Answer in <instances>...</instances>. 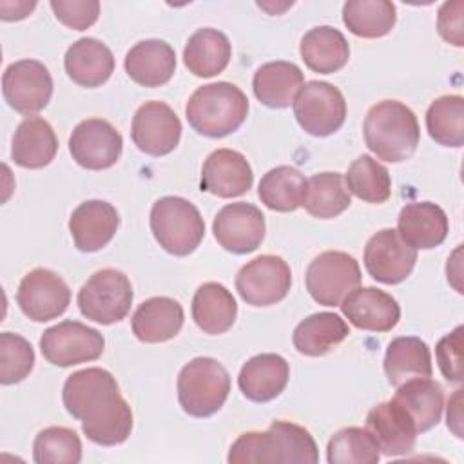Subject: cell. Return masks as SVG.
<instances>
[{
  "label": "cell",
  "instance_id": "32",
  "mask_svg": "<svg viewBox=\"0 0 464 464\" xmlns=\"http://www.w3.org/2000/svg\"><path fill=\"white\" fill-rule=\"evenodd\" d=\"M237 304L232 292L221 283H203L192 297V319L199 330L210 335L225 334L232 328Z\"/></svg>",
  "mask_w": 464,
  "mask_h": 464
},
{
  "label": "cell",
  "instance_id": "8",
  "mask_svg": "<svg viewBox=\"0 0 464 464\" xmlns=\"http://www.w3.org/2000/svg\"><path fill=\"white\" fill-rule=\"evenodd\" d=\"M306 290L323 306H339L359 286L361 268L353 256L341 250H326L315 256L304 274Z\"/></svg>",
  "mask_w": 464,
  "mask_h": 464
},
{
  "label": "cell",
  "instance_id": "31",
  "mask_svg": "<svg viewBox=\"0 0 464 464\" xmlns=\"http://www.w3.org/2000/svg\"><path fill=\"white\" fill-rule=\"evenodd\" d=\"M232 45L225 33L203 27L192 33L183 49L187 69L199 78H210L223 72L230 62Z\"/></svg>",
  "mask_w": 464,
  "mask_h": 464
},
{
  "label": "cell",
  "instance_id": "39",
  "mask_svg": "<svg viewBox=\"0 0 464 464\" xmlns=\"http://www.w3.org/2000/svg\"><path fill=\"white\" fill-rule=\"evenodd\" d=\"M348 192L366 203H384L392 196V178L388 169L368 154L359 156L344 176Z\"/></svg>",
  "mask_w": 464,
  "mask_h": 464
},
{
  "label": "cell",
  "instance_id": "14",
  "mask_svg": "<svg viewBox=\"0 0 464 464\" xmlns=\"http://www.w3.org/2000/svg\"><path fill=\"white\" fill-rule=\"evenodd\" d=\"M121 150V134L102 118L80 121L69 138V152L72 160L89 170H103L112 167L120 160Z\"/></svg>",
  "mask_w": 464,
  "mask_h": 464
},
{
  "label": "cell",
  "instance_id": "25",
  "mask_svg": "<svg viewBox=\"0 0 464 464\" xmlns=\"http://www.w3.org/2000/svg\"><path fill=\"white\" fill-rule=\"evenodd\" d=\"M123 65L129 78L138 85L160 87L176 71V53L163 40H143L127 51Z\"/></svg>",
  "mask_w": 464,
  "mask_h": 464
},
{
  "label": "cell",
  "instance_id": "40",
  "mask_svg": "<svg viewBox=\"0 0 464 464\" xmlns=\"http://www.w3.org/2000/svg\"><path fill=\"white\" fill-rule=\"evenodd\" d=\"M326 459L330 464H375L381 451L366 428L348 426L335 431L328 440Z\"/></svg>",
  "mask_w": 464,
  "mask_h": 464
},
{
  "label": "cell",
  "instance_id": "38",
  "mask_svg": "<svg viewBox=\"0 0 464 464\" xmlns=\"http://www.w3.org/2000/svg\"><path fill=\"white\" fill-rule=\"evenodd\" d=\"M426 129L439 145L462 147L464 98L460 94H446L433 100L426 112Z\"/></svg>",
  "mask_w": 464,
  "mask_h": 464
},
{
  "label": "cell",
  "instance_id": "3",
  "mask_svg": "<svg viewBox=\"0 0 464 464\" xmlns=\"http://www.w3.org/2000/svg\"><path fill=\"white\" fill-rule=\"evenodd\" d=\"M366 147L390 163L408 160L420 140L415 112L397 100H382L370 107L362 123Z\"/></svg>",
  "mask_w": 464,
  "mask_h": 464
},
{
  "label": "cell",
  "instance_id": "29",
  "mask_svg": "<svg viewBox=\"0 0 464 464\" xmlns=\"http://www.w3.org/2000/svg\"><path fill=\"white\" fill-rule=\"evenodd\" d=\"M393 401L404 408L415 430L422 433L439 424L444 408V390L430 377H415L397 386Z\"/></svg>",
  "mask_w": 464,
  "mask_h": 464
},
{
  "label": "cell",
  "instance_id": "36",
  "mask_svg": "<svg viewBox=\"0 0 464 464\" xmlns=\"http://www.w3.org/2000/svg\"><path fill=\"white\" fill-rule=\"evenodd\" d=\"M306 188L304 176L290 167L279 165L270 169L259 181L257 196L261 203L276 212H294L301 207Z\"/></svg>",
  "mask_w": 464,
  "mask_h": 464
},
{
  "label": "cell",
  "instance_id": "34",
  "mask_svg": "<svg viewBox=\"0 0 464 464\" xmlns=\"http://www.w3.org/2000/svg\"><path fill=\"white\" fill-rule=\"evenodd\" d=\"M382 364L388 382L395 388L415 377H431L433 372L430 346L413 335L395 337L386 348Z\"/></svg>",
  "mask_w": 464,
  "mask_h": 464
},
{
  "label": "cell",
  "instance_id": "4",
  "mask_svg": "<svg viewBox=\"0 0 464 464\" xmlns=\"http://www.w3.org/2000/svg\"><path fill=\"white\" fill-rule=\"evenodd\" d=\"M190 127L207 138H223L237 130L248 114V98L228 82L198 87L185 105Z\"/></svg>",
  "mask_w": 464,
  "mask_h": 464
},
{
  "label": "cell",
  "instance_id": "43",
  "mask_svg": "<svg viewBox=\"0 0 464 464\" xmlns=\"http://www.w3.org/2000/svg\"><path fill=\"white\" fill-rule=\"evenodd\" d=\"M49 5L56 20L74 31L89 29L100 14L98 0H51Z\"/></svg>",
  "mask_w": 464,
  "mask_h": 464
},
{
  "label": "cell",
  "instance_id": "37",
  "mask_svg": "<svg viewBox=\"0 0 464 464\" xmlns=\"http://www.w3.org/2000/svg\"><path fill=\"white\" fill-rule=\"evenodd\" d=\"M395 20V4L388 0H348L343 5L344 25L361 38H381L388 34Z\"/></svg>",
  "mask_w": 464,
  "mask_h": 464
},
{
  "label": "cell",
  "instance_id": "1",
  "mask_svg": "<svg viewBox=\"0 0 464 464\" xmlns=\"http://www.w3.org/2000/svg\"><path fill=\"white\" fill-rule=\"evenodd\" d=\"M62 401L69 415L82 420L83 435L100 446H116L132 431V411L116 379L103 368L78 370L67 377Z\"/></svg>",
  "mask_w": 464,
  "mask_h": 464
},
{
  "label": "cell",
  "instance_id": "18",
  "mask_svg": "<svg viewBox=\"0 0 464 464\" xmlns=\"http://www.w3.org/2000/svg\"><path fill=\"white\" fill-rule=\"evenodd\" d=\"M339 306L355 328L366 332H390L401 319L395 297L375 286L353 288Z\"/></svg>",
  "mask_w": 464,
  "mask_h": 464
},
{
  "label": "cell",
  "instance_id": "17",
  "mask_svg": "<svg viewBox=\"0 0 464 464\" xmlns=\"http://www.w3.org/2000/svg\"><path fill=\"white\" fill-rule=\"evenodd\" d=\"M212 232L225 250L248 254L254 252L265 237V216L252 203H228L216 214Z\"/></svg>",
  "mask_w": 464,
  "mask_h": 464
},
{
  "label": "cell",
  "instance_id": "23",
  "mask_svg": "<svg viewBox=\"0 0 464 464\" xmlns=\"http://www.w3.org/2000/svg\"><path fill=\"white\" fill-rule=\"evenodd\" d=\"M290 377V366L279 353H259L250 357L239 375L237 384L243 395L254 402H268L281 395Z\"/></svg>",
  "mask_w": 464,
  "mask_h": 464
},
{
  "label": "cell",
  "instance_id": "45",
  "mask_svg": "<svg viewBox=\"0 0 464 464\" xmlns=\"http://www.w3.org/2000/svg\"><path fill=\"white\" fill-rule=\"evenodd\" d=\"M462 7L464 4L460 0L455 2H444L439 9L437 14V29L439 34L453 44L455 47H462L464 45V38H462Z\"/></svg>",
  "mask_w": 464,
  "mask_h": 464
},
{
  "label": "cell",
  "instance_id": "16",
  "mask_svg": "<svg viewBox=\"0 0 464 464\" xmlns=\"http://www.w3.org/2000/svg\"><path fill=\"white\" fill-rule=\"evenodd\" d=\"M130 138L141 152L149 156H165L179 143L181 121L167 103L145 102L134 112Z\"/></svg>",
  "mask_w": 464,
  "mask_h": 464
},
{
  "label": "cell",
  "instance_id": "26",
  "mask_svg": "<svg viewBox=\"0 0 464 464\" xmlns=\"http://www.w3.org/2000/svg\"><path fill=\"white\" fill-rule=\"evenodd\" d=\"M67 76L87 89L105 83L114 71V56L111 49L96 38H80L65 53L63 58Z\"/></svg>",
  "mask_w": 464,
  "mask_h": 464
},
{
  "label": "cell",
  "instance_id": "24",
  "mask_svg": "<svg viewBox=\"0 0 464 464\" xmlns=\"http://www.w3.org/2000/svg\"><path fill=\"white\" fill-rule=\"evenodd\" d=\"M183 306L165 295L143 301L132 314V334L141 343H165L176 337L183 326Z\"/></svg>",
  "mask_w": 464,
  "mask_h": 464
},
{
  "label": "cell",
  "instance_id": "41",
  "mask_svg": "<svg viewBox=\"0 0 464 464\" xmlns=\"http://www.w3.org/2000/svg\"><path fill=\"white\" fill-rule=\"evenodd\" d=\"M33 459L38 464H78L82 460V440L71 428L49 426L36 435Z\"/></svg>",
  "mask_w": 464,
  "mask_h": 464
},
{
  "label": "cell",
  "instance_id": "30",
  "mask_svg": "<svg viewBox=\"0 0 464 464\" xmlns=\"http://www.w3.org/2000/svg\"><path fill=\"white\" fill-rule=\"evenodd\" d=\"M299 53L308 69L330 74L348 63L350 45L339 29L332 25H317L304 33L299 44Z\"/></svg>",
  "mask_w": 464,
  "mask_h": 464
},
{
  "label": "cell",
  "instance_id": "19",
  "mask_svg": "<svg viewBox=\"0 0 464 464\" xmlns=\"http://www.w3.org/2000/svg\"><path fill=\"white\" fill-rule=\"evenodd\" d=\"M366 430L375 439L379 451L388 457L410 453L419 435L410 415L393 399L379 402L368 411Z\"/></svg>",
  "mask_w": 464,
  "mask_h": 464
},
{
  "label": "cell",
  "instance_id": "27",
  "mask_svg": "<svg viewBox=\"0 0 464 464\" xmlns=\"http://www.w3.org/2000/svg\"><path fill=\"white\" fill-rule=\"evenodd\" d=\"M58 150V138L51 123L40 116H27L13 134L11 158L24 169L49 165Z\"/></svg>",
  "mask_w": 464,
  "mask_h": 464
},
{
  "label": "cell",
  "instance_id": "12",
  "mask_svg": "<svg viewBox=\"0 0 464 464\" xmlns=\"http://www.w3.org/2000/svg\"><path fill=\"white\" fill-rule=\"evenodd\" d=\"M2 92L11 109L22 114L40 112L53 96L49 69L38 60H18L4 71Z\"/></svg>",
  "mask_w": 464,
  "mask_h": 464
},
{
  "label": "cell",
  "instance_id": "35",
  "mask_svg": "<svg viewBox=\"0 0 464 464\" xmlns=\"http://www.w3.org/2000/svg\"><path fill=\"white\" fill-rule=\"evenodd\" d=\"M350 192L339 172H319L306 179L301 207L319 219H332L350 207Z\"/></svg>",
  "mask_w": 464,
  "mask_h": 464
},
{
  "label": "cell",
  "instance_id": "44",
  "mask_svg": "<svg viewBox=\"0 0 464 464\" xmlns=\"http://www.w3.org/2000/svg\"><path fill=\"white\" fill-rule=\"evenodd\" d=\"M462 332L464 326H457L453 332L444 335L435 348L439 370L450 382L462 381Z\"/></svg>",
  "mask_w": 464,
  "mask_h": 464
},
{
  "label": "cell",
  "instance_id": "6",
  "mask_svg": "<svg viewBox=\"0 0 464 464\" xmlns=\"http://www.w3.org/2000/svg\"><path fill=\"white\" fill-rule=\"evenodd\" d=\"M230 392L227 368L212 357H196L178 375V401L192 417H210L221 410Z\"/></svg>",
  "mask_w": 464,
  "mask_h": 464
},
{
  "label": "cell",
  "instance_id": "5",
  "mask_svg": "<svg viewBox=\"0 0 464 464\" xmlns=\"http://www.w3.org/2000/svg\"><path fill=\"white\" fill-rule=\"evenodd\" d=\"M150 230L165 252L183 257L199 246L205 221L188 199L163 196L150 208Z\"/></svg>",
  "mask_w": 464,
  "mask_h": 464
},
{
  "label": "cell",
  "instance_id": "15",
  "mask_svg": "<svg viewBox=\"0 0 464 464\" xmlns=\"http://www.w3.org/2000/svg\"><path fill=\"white\" fill-rule=\"evenodd\" d=\"M366 272L379 283H402L413 270L417 250L410 246L397 230L382 228L375 232L364 246Z\"/></svg>",
  "mask_w": 464,
  "mask_h": 464
},
{
  "label": "cell",
  "instance_id": "42",
  "mask_svg": "<svg viewBox=\"0 0 464 464\" xmlns=\"http://www.w3.org/2000/svg\"><path fill=\"white\" fill-rule=\"evenodd\" d=\"M34 366V350L31 343L11 332L0 334V382L16 384L24 381Z\"/></svg>",
  "mask_w": 464,
  "mask_h": 464
},
{
  "label": "cell",
  "instance_id": "33",
  "mask_svg": "<svg viewBox=\"0 0 464 464\" xmlns=\"http://www.w3.org/2000/svg\"><path fill=\"white\" fill-rule=\"evenodd\" d=\"M350 335L346 321L334 312H317L303 319L292 335L295 350L308 357H319L334 350Z\"/></svg>",
  "mask_w": 464,
  "mask_h": 464
},
{
  "label": "cell",
  "instance_id": "22",
  "mask_svg": "<svg viewBox=\"0 0 464 464\" xmlns=\"http://www.w3.org/2000/svg\"><path fill=\"white\" fill-rule=\"evenodd\" d=\"M450 230L446 212L431 201H413L401 208L397 218L399 236L415 250H430L446 239Z\"/></svg>",
  "mask_w": 464,
  "mask_h": 464
},
{
  "label": "cell",
  "instance_id": "28",
  "mask_svg": "<svg viewBox=\"0 0 464 464\" xmlns=\"http://www.w3.org/2000/svg\"><path fill=\"white\" fill-rule=\"evenodd\" d=\"M303 85V71L294 62L285 60L263 63L252 80L256 98L270 109L290 107Z\"/></svg>",
  "mask_w": 464,
  "mask_h": 464
},
{
  "label": "cell",
  "instance_id": "11",
  "mask_svg": "<svg viewBox=\"0 0 464 464\" xmlns=\"http://www.w3.org/2000/svg\"><path fill=\"white\" fill-rule=\"evenodd\" d=\"M292 285L288 263L272 254L257 256L243 265L236 276V290L252 306H270L283 301Z\"/></svg>",
  "mask_w": 464,
  "mask_h": 464
},
{
  "label": "cell",
  "instance_id": "7",
  "mask_svg": "<svg viewBox=\"0 0 464 464\" xmlns=\"http://www.w3.org/2000/svg\"><path fill=\"white\" fill-rule=\"evenodd\" d=\"M132 297V285L121 270L102 268L82 285L76 303L83 317L112 324L127 317Z\"/></svg>",
  "mask_w": 464,
  "mask_h": 464
},
{
  "label": "cell",
  "instance_id": "13",
  "mask_svg": "<svg viewBox=\"0 0 464 464\" xmlns=\"http://www.w3.org/2000/svg\"><path fill=\"white\" fill-rule=\"evenodd\" d=\"M16 303L25 317L45 323L60 317L67 310L71 290L56 272L34 268L22 277L16 290Z\"/></svg>",
  "mask_w": 464,
  "mask_h": 464
},
{
  "label": "cell",
  "instance_id": "10",
  "mask_svg": "<svg viewBox=\"0 0 464 464\" xmlns=\"http://www.w3.org/2000/svg\"><path fill=\"white\" fill-rule=\"evenodd\" d=\"M103 335L80 321H62L40 337L42 355L62 368L96 361L103 353Z\"/></svg>",
  "mask_w": 464,
  "mask_h": 464
},
{
  "label": "cell",
  "instance_id": "20",
  "mask_svg": "<svg viewBox=\"0 0 464 464\" xmlns=\"http://www.w3.org/2000/svg\"><path fill=\"white\" fill-rule=\"evenodd\" d=\"M254 183V172L248 160L234 149H218L210 152L201 169V190L218 198H236Z\"/></svg>",
  "mask_w": 464,
  "mask_h": 464
},
{
  "label": "cell",
  "instance_id": "21",
  "mask_svg": "<svg viewBox=\"0 0 464 464\" xmlns=\"http://www.w3.org/2000/svg\"><path fill=\"white\" fill-rule=\"evenodd\" d=\"M120 227L118 210L102 199L80 203L69 218V232L82 252H96L111 243Z\"/></svg>",
  "mask_w": 464,
  "mask_h": 464
},
{
  "label": "cell",
  "instance_id": "9",
  "mask_svg": "<svg viewBox=\"0 0 464 464\" xmlns=\"http://www.w3.org/2000/svg\"><path fill=\"white\" fill-rule=\"evenodd\" d=\"M294 116L304 132L324 138L343 127L346 120V100L335 85L312 80L295 96Z\"/></svg>",
  "mask_w": 464,
  "mask_h": 464
},
{
  "label": "cell",
  "instance_id": "2",
  "mask_svg": "<svg viewBox=\"0 0 464 464\" xmlns=\"http://www.w3.org/2000/svg\"><path fill=\"white\" fill-rule=\"evenodd\" d=\"M227 460L230 464H315L319 460V451L306 428L290 420H274L266 431L241 433L232 442Z\"/></svg>",
  "mask_w": 464,
  "mask_h": 464
}]
</instances>
